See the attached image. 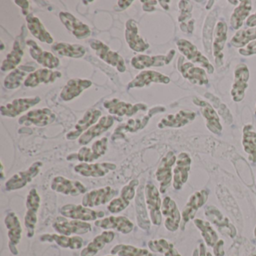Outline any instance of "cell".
Instances as JSON below:
<instances>
[{
	"mask_svg": "<svg viewBox=\"0 0 256 256\" xmlns=\"http://www.w3.org/2000/svg\"><path fill=\"white\" fill-rule=\"evenodd\" d=\"M41 204V197L36 188L30 190L26 197V212L24 216V224L28 238H34L38 222V212Z\"/></svg>",
	"mask_w": 256,
	"mask_h": 256,
	"instance_id": "cell-1",
	"label": "cell"
},
{
	"mask_svg": "<svg viewBox=\"0 0 256 256\" xmlns=\"http://www.w3.org/2000/svg\"><path fill=\"white\" fill-rule=\"evenodd\" d=\"M145 204L149 212L150 218L154 226H160L162 222L160 192L154 184H146L144 188Z\"/></svg>",
	"mask_w": 256,
	"mask_h": 256,
	"instance_id": "cell-2",
	"label": "cell"
},
{
	"mask_svg": "<svg viewBox=\"0 0 256 256\" xmlns=\"http://www.w3.org/2000/svg\"><path fill=\"white\" fill-rule=\"evenodd\" d=\"M60 211L61 215L66 218L83 222L96 221L101 218H104L106 216L104 211L95 210L83 205L74 204L64 205Z\"/></svg>",
	"mask_w": 256,
	"mask_h": 256,
	"instance_id": "cell-3",
	"label": "cell"
},
{
	"mask_svg": "<svg viewBox=\"0 0 256 256\" xmlns=\"http://www.w3.org/2000/svg\"><path fill=\"white\" fill-rule=\"evenodd\" d=\"M52 227L59 234L66 236L85 234L92 230V226L89 222L80 220H70L62 216L56 217Z\"/></svg>",
	"mask_w": 256,
	"mask_h": 256,
	"instance_id": "cell-4",
	"label": "cell"
},
{
	"mask_svg": "<svg viewBox=\"0 0 256 256\" xmlns=\"http://www.w3.org/2000/svg\"><path fill=\"white\" fill-rule=\"evenodd\" d=\"M108 138L103 137L92 144L91 148L83 146L79 150L77 154H71L67 157V160H78L82 162L90 163L98 160L100 157L106 154L108 150Z\"/></svg>",
	"mask_w": 256,
	"mask_h": 256,
	"instance_id": "cell-5",
	"label": "cell"
},
{
	"mask_svg": "<svg viewBox=\"0 0 256 256\" xmlns=\"http://www.w3.org/2000/svg\"><path fill=\"white\" fill-rule=\"evenodd\" d=\"M90 44L92 50H95L96 56L104 61L106 64L115 67L120 72H124L126 70L125 61L122 56L116 52L110 50L108 46L100 40H91Z\"/></svg>",
	"mask_w": 256,
	"mask_h": 256,
	"instance_id": "cell-6",
	"label": "cell"
},
{
	"mask_svg": "<svg viewBox=\"0 0 256 256\" xmlns=\"http://www.w3.org/2000/svg\"><path fill=\"white\" fill-rule=\"evenodd\" d=\"M176 161V156L172 151H169L160 162L156 172V178L160 184V192L162 194H164L172 184V167Z\"/></svg>",
	"mask_w": 256,
	"mask_h": 256,
	"instance_id": "cell-7",
	"label": "cell"
},
{
	"mask_svg": "<svg viewBox=\"0 0 256 256\" xmlns=\"http://www.w3.org/2000/svg\"><path fill=\"white\" fill-rule=\"evenodd\" d=\"M42 166V162L37 161L34 162L28 170L18 172L13 175L6 182V190L7 191L22 190L28 184L32 182V180L40 174V169Z\"/></svg>",
	"mask_w": 256,
	"mask_h": 256,
	"instance_id": "cell-8",
	"label": "cell"
},
{
	"mask_svg": "<svg viewBox=\"0 0 256 256\" xmlns=\"http://www.w3.org/2000/svg\"><path fill=\"white\" fill-rule=\"evenodd\" d=\"M139 186V181L134 179L127 185L124 186L120 191L119 197L114 198L109 203L108 210L110 214H118L126 209L130 202L134 199L136 194V188Z\"/></svg>",
	"mask_w": 256,
	"mask_h": 256,
	"instance_id": "cell-9",
	"label": "cell"
},
{
	"mask_svg": "<svg viewBox=\"0 0 256 256\" xmlns=\"http://www.w3.org/2000/svg\"><path fill=\"white\" fill-rule=\"evenodd\" d=\"M118 194V190L112 187L106 186L94 190L86 193L82 198V205L86 208H92L110 203L114 198Z\"/></svg>",
	"mask_w": 256,
	"mask_h": 256,
	"instance_id": "cell-10",
	"label": "cell"
},
{
	"mask_svg": "<svg viewBox=\"0 0 256 256\" xmlns=\"http://www.w3.org/2000/svg\"><path fill=\"white\" fill-rule=\"evenodd\" d=\"M50 188L56 192L73 197L86 192V186L80 181L72 180L62 176L54 178L50 184Z\"/></svg>",
	"mask_w": 256,
	"mask_h": 256,
	"instance_id": "cell-11",
	"label": "cell"
},
{
	"mask_svg": "<svg viewBox=\"0 0 256 256\" xmlns=\"http://www.w3.org/2000/svg\"><path fill=\"white\" fill-rule=\"evenodd\" d=\"M104 108L108 110L110 114L116 115L119 116H132L139 112H145L148 109L146 104L143 103H138L132 104L120 101L118 98H112L104 102Z\"/></svg>",
	"mask_w": 256,
	"mask_h": 256,
	"instance_id": "cell-12",
	"label": "cell"
},
{
	"mask_svg": "<svg viewBox=\"0 0 256 256\" xmlns=\"http://www.w3.org/2000/svg\"><path fill=\"white\" fill-rule=\"evenodd\" d=\"M5 224L6 228L8 229V248L10 252L14 256H18L19 253L17 246L20 244V240L22 238V223L20 218L18 216L17 214L14 212H10L5 218Z\"/></svg>",
	"mask_w": 256,
	"mask_h": 256,
	"instance_id": "cell-13",
	"label": "cell"
},
{
	"mask_svg": "<svg viewBox=\"0 0 256 256\" xmlns=\"http://www.w3.org/2000/svg\"><path fill=\"white\" fill-rule=\"evenodd\" d=\"M55 120H56V115L54 113H53L50 109L44 108L36 109L28 112L18 120V124L26 126L34 125L43 127L50 125L52 122H54Z\"/></svg>",
	"mask_w": 256,
	"mask_h": 256,
	"instance_id": "cell-14",
	"label": "cell"
},
{
	"mask_svg": "<svg viewBox=\"0 0 256 256\" xmlns=\"http://www.w3.org/2000/svg\"><path fill=\"white\" fill-rule=\"evenodd\" d=\"M178 68L182 77L187 79L190 83L203 86L208 84L209 82L204 70L194 66V64L191 62H186L182 56H180L178 60Z\"/></svg>",
	"mask_w": 256,
	"mask_h": 256,
	"instance_id": "cell-15",
	"label": "cell"
},
{
	"mask_svg": "<svg viewBox=\"0 0 256 256\" xmlns=\"http://www.w3.org/2000/svg\"><path fill=\"white\" fill-rule=\"evenodd\" d=\"M40 101L41 98L38 96L32 97V98H16L6 106H1L0 112L2 116L14 118L29 110L34 106H36Z\"/></svg>",
	"mask_w": 256,
	"mask_h": 256,
	"instance_id": "cell-16",
	"label": "cell"
},
{
	"mask_svg": "<svg viewBox=\"0 0 256 256\" xmlns=\"http://www.w3.org/2000/svg\"><path fill=\"white\" fill-rule=\"evenodd\" d=\"M116 164L112 162L89 163L82 162L74 166L76 173L85 178H102L112 170H116Z\"/></svg>",
	"mask_w": 256,
	"mask_h": 256,
	"instance_id": "cell-17",
	"label": "cell"
},
{
	"mask_svg": "<svg viewBox=\"0 0 256 256\" xmlns=\"http://www.w3.org/2000/svg\"><path fill=\"white\" fill-rule=\"evenodd\" d=\"M175 55V50H170L167 55L148 56L138 55L132 59L131 64L136 70H142L149 67H161L170 64Z\"/></svg>",
	"mask_w": 256,
	"mask_h": 256,
	"instance_id": "cell-18",
	"label": "cell"
},
{
	"mask_svg": "<svg viewBox=\"0 0 256 256\" xmlns=\"http://www.w3.org/2000/svg\"><path fill=\"white\" fill-rule=\"evenodd\" d=\"M176 46L180 52L188 60L194 64H199L200 66L206 68L209 74H212L214 68L209 60L198 50L197 48L186 40H180L176 42Z\"/></svg>",
	"mask_w": 256,
	"mask_h": 256,
	"instance_id": "cell-19",
	"label": "cell"
},
{
	"mask_svg": "<svg viewBox=\"0 0 256 256\" xmlns=\"http://www.w3.org/2000/svg\"><path fill=\"white\" fill-rule=\"evenodd\" d=\"M95 226L106 230H116L124 234L131 233L134 228L132 222L124 216H110L104 218H100L95 221Z\"/></svg>",
	"mask_w": 256,
	"mask_h": 256,
	"instance_id": "cell-20",
	"label": "cell"
},
{
	"mask_svg": "<svg viewBox=\"0 0 256 256\" xmlns=\"http://www.w3.org/2000/svg\"><path fill=\"white\" fill-rule=\"evenodd\" d=\"M204 214L208 220L218 228L221 233L228 235L230 238L236 236V230L234 226L230 222L229 218L224 216L215 206L210 205L206 206Z\"/></svg>",
	"mask_w": 256,
	"mask_h": 256,
	"instance_id": "cell-21",
	"label": "cell"
},
{
	"mask_svg": "<svg viewBox=\"0 0 256 256\" xmlns=\"http://www.w3.org/2000/svg\"><path fill=\"white\" fill-rule=\"evenodd\" d=\"M162 214L166 218L164 222L166 228L169 232H176L180 224V214L176 204L169 196L163 199L162 204Z\"/></svg>",
	"mask_w": 256,
	"mask_h": 256,
	"instance_id": "cell-22",
	"label": "cell"
},
{
	"mask_svg": "<svg viewBox=\"0 0 256 256\" xmlns=\"http://www.w3.org/2000/svg\"><path fill=\"white\" fill-rule=\"evenodd\" d=\"M208 196L209 194L206 190L197 192L191 196L188 203L186 204L185 208L182 210V222L180 223V228L182 230H184L186 224L188 221L194 220L198 210L206 203Z\"/></svg>",
	"mask_w": 256,
	"mask_h": 256,
	"instance_id": "cell-23",
	"label": "cell"
},
{
	"mask_svg": "<svg viewBox=\"0 0 256 256\" xmlns=\"http://www.w3.org/2000/svg\"><path fill=\"white\" fill-rule=\"evenodd\" d=\"M26 44L29 46L30 54L38 64L49 70H53L59 66L60 60L50 52L43 50L35 41L28 40H26Z\"/></svg>",
	"mask_w": 256,
	"mask_h": 256,
	"instance_id": "cell-24",
	"label": "cell"
},
{
	"mask_svg": "<svg viewBox=\"0 0 256 256\" xmlns=\"http://www.w3.org/2000/svg\"><path fill=\"white\" fill-rule=\"evenodd\" d=\"M250 72L246 66L244 64H239L235 68L234 82L230 91L232 98L234 102L242 101L245 96V90L248 86Z\"/></svg>",
	"mask_w": 256,
	"mask_h": 256,
	"instance_id": "cell-25",
	"label": "cell"
},
{
	"mask_svg": "<svg viewBox=\"0 0 256 256\" xmlns=\"http://www.w3.org/2000/svg\"><path fill=\"white\" fill-rule=\"evenodd\" d=\"M61 22L72 32L78 40H84L91 35V30L89 26L82 23L76 18L73 14L65 12H61L59 14Z\"/></svg>",
	"mask_w": 256,
	"mask_h": 256,
	"instance_id": "cell-26",
	"label": "cell"
},
{
	"mask_svg": "<svg viewBox=\"0 0 256 256\" xmlns=\"http://www.w3.org/2000/svg\"><path fill=\"white\" fill-rule=\"evenodd\" d=\"M191 158L186 152H181L178 156L176 167L174 169L173 186L179 190L186 182L191 166Z\"/></svg>",
	"mask_w": 256,
	"mask_h": 256,
	"instance_id": "cell-27",
	"label": "cell"
},
{
	"mask_svg": "<svg viewBox=\"0 0 256 256\" xmlns=\"http://www.w3.org/2000/svg\"><path fill=\"white\" fill-rule=\"evenodd\" d=\"M101 116V110L98 109H91L88 110L82 119L76 124L74 130L66 134V138L70 140H74L78 138L86 130H89L94 124H96Z\"/></svg>",
	"mask_w": 256,
	"mask_h": 256,
	"instance_id": "cell-28",
	"label": "cell"
},
{
	"mask_svg": "<svg viewBox=\"0 0 256 256\" xmlns=\"http://www.w3.org/2000/svg\"><path fill=\"white\" fill-rule=\"evenodd\" d=\"M114 122V118L112 115L102 116L96 124L86 130L78 138V144L82 146L88 144L95 138L98 137L109 130Z\"/></svg>",
	"mask_w": 256,
	"mask_h": 256,
	"instance_id": "cell-29",
	"label": "cell"
},
{
	"mask_svg": "<svg viewBox=\"0 0 256 256\" xmlns=\"http://www.w3.org/2000/svg\"><path fill=\"white\" fill-rule=\"evenodd\" d=\"M24 32H25V29H22V34L17 40L14 42L13 49L8 55H7L6 60H4L1 66V70L2 72H8L11 70H16V67L22 62V58L24 55V42L23 40Z\"/></svg>",
	"mask_w": 256,
	"mask_h": 256,
	"instance_id": "cell-30",
	"label": "cell"
},
{
	"mask_svg": "<svg viewBox=\"0 0 256 256\" xmlns=\"http://www.w3.org/2000/svg\"><path fill=\"white\" fill-rule=\"evenodd\" d=\"M166 110V108L162 107L154 108L150 110L148 114L145 115L142 118H137V119H131L127 121L126 124L119 126L115 130V136L121 134H125L127 132H136L138 130H143L146 124L149 122L150 119L154 116L155 114L160 113Z\"/></svg>",
	"mask_w": 256,
	"mask_h": 256,
	"instance_id": "cell-31",
	"label": "cell"
},
{
	"mask_svg": "<svg viewBox=\"0 0 256 256\" xmlns=\"http://www.w3.org/2000/svg\"><path fill=\"white\" fill-rule=\"evenodd\" d=\"M170 78L168 76L158 72L146 70L142 71L128 84V89L142 88L148 86L151 83L168 84Z\"/></svg>",
	"mask_w": 256,
	"mask_h": 256,
	"instance_id": "cell-32",
	"label": "cell"
},
{
	"mask_svg": "<svg viewBox=\"0 0 256 256\" xmlns=\"http://www.w3.org/2000/svg\"><path fill=\"white\" fill-rule=\"evenodd\" d=\"M42 242H54L59 246L70 250H80L84 246V241L79 236H66L58 234H46L40 236Z\"/></svg>",
	"mask_w": 256,
	"mask_h": 256,
	"instance_id": "cell-33",
	"label": "cell"
},
{
	"mask_svg": "<svg viewBox=\"0 0 256 256\" xmlns=\"http://www.w3.org/2000/svg\"><path fill=\"white\" fill-rule=\"evenodd\" d=\"M125 38L130 48L134 52H144L149 48V44L139 35L137 24L132 19L126 24Z\"/></svg>",
	"mask_w": 256,
	"mask_h": 256,
	"instance_id": "cell-34",
	"label": "cell"
},
{
	"mask_svg": "<svg viewBox=\"0 0 256 256\" xmlns=\"http://www.w3.org/2000/svg\"><path fill=\"white\" fill-rule=\"evenodd\" d=\"M61 77L62 74L60 72L52 71L48 68H40L28 74L24 80V86L34 88L41 84L53 83Z\"/></svg>",
	"mask_w": 256,
	"mask_h": 256,
	"instance_id": "cell-35",
	"label": "cell"
},
{
	"mask_svg": "<svg viewBox=\"0 0 256 256\" xmlns=\"http://www.w3.org/2000/svg\"><path fill=\"white\" fill-rule=\"evenodd\" d=\"M193 102L200 108L202 114L206 120V127L208 130L214 134H220L222 130V127L220 124V118L214 108L206 102L198 98H194Z\"/></svg>",
	"mask_w": 256,
	"mask_h": 256,
	"instance_id": "cell-36",
	"label": "cell"
},
{
	"mask_svg": "<svg viewBox=\"0 0 256 256\" xmlns=\"http://www.w3.org/2000/svg\"><path fill=\"white\" fill-rule=\"evenodd\" d=\"M115 238L113 230H104L102 233L97 235L85 248L80 252V256H95L98 252L104 248L107 244H110Z\"/></svg>",
	"mask_w": 256,
	"mask_h": 256,
	"instance_id": "cell-37",
	"label": "cell"
},
{
	"mask_svg": "<svg viewBox=\"0 0 256 256\" xmlns=\"http://www.w3.org/2000/svg\"><path fill=\"white\" fill-rule=\"evenodd\" d=\"M196 116V113L192 110H180L175 114H169L166 118L162 119L158 122V127L160 128H166V127L180 128L194 120Z\"/></svg>",
	"mask_w": 256,
	"mask_h": 256,
	"instance_id": "cell-38",
	"label": "cell"
},
{
	"mask_svg": "<svg viewBox=\"0 0 256 256\" xmlns=\"http://www.w3.org/2000/svg\"><path fill=\"white\" fill-rule=\"evenodd\" d=\"M92 86V82L84 79H72L62 88L60 98L64 101L68 102L80 96L83 91Z\"/></svg>",
	"mask_w": 256,
	"mask_h": 256,
	"instance_id": "cell-39",
	"label": "cell"
},
{
	"mask_svg": "<svg viewBox=\"0 0 256 256\" xmlns=\"http://www.w3.org/2000/svg\"><path fill=\"white\" fill-rule=\"evenodd\" d=\"M228 26L226 23L220 22L217 23L216 26L215 34L214 36V55L215 56L216 62L217 65H222V64L224 44L227 40Z\"/></svg>",
	"mask_w": 256,
	"mask_h": 256,
	"instance_id": "cell-40",
	"label": "cell"
},
{
	"mask_svg": "<svg viewBox=\"0 0 256 256\" xmlns=\"http://www.w3.org/2000/svg\"><path fill=\"white\" fill-rule=\"evenodd\" d=\"M26 20L28 29L35 38L42 42H46L48 44H53L54 42L53 37L48 32L47 30L44 28V25L38 18L35 17L34 14H29L26 17Z\"/></svg>",
	"mask_w": 256,
	"mask_h": 256,
	"instance_id": "cell-41",
	"label": "cell"
},
{
	"mask_svg": "<svg viewBox=\"0 0 256 256\" xmlns=\"http://www.w3.org/2000/svg\"><path fill=\"white\" fill-rule=\"evenodd\" d=\"M52 50L60 56L70 58H82L86 54V50L80 44H72L68 43H56L52 47Z\"/></svg>",
	"mask_w": 256,
	"mask_h": 256,
	"instance_id": "cell-42",
	"label": "cell"
},
{
	"mask_svg": "<svg viewBox=\"0 0 256 256\" xmlns=\"http://www.w3.org/2000/svg\"><path fill=\"white\" fill-rule=\"evenodd\" d=\"M242 145L244 150L248 155V160L256 162V132L253 131L252 125L246 126L244 128Z\"/></svg>",
	"mask_w": 256,
	"mask_h": 256,
	"instance_id": "cell-43",
	"label": "cell"
},
{
	"mask_svg": "<svg viewBox=\"0 0 256 256\" xmlns=\"http://www.w3.org/2000/svg\"><path fill=\"white\" fill-rule=\"evenodd\" d=\"M34 70L30 66H20L12 72L4 80V86L8 90H14L18 88L23 82L28 72Z\"/></svg>",
	"mask_w": 256,
	"mask_h": 256,
	"instance_id": "cell-44",
	"label": "cell"
},
{
	"mask_svg": "<svg viewBox=\"0 0 256 256\" xmlns=\"http://www.w3.org/2000/svg\"><path fill=\"white\" fill-rule=\"evenodd\" d=\"M110 252V254L118 256H154L146 248H138L128 244H116Z\"/></svg>",
	"mask_w": 256,
	"mask_h": 256,
	"instance_id": "cell-45",
	"label": "cell"
},
{
	"mask_svg": "<svg viewBox=\"0 0 256 256\" xmlns=\"http://www.w3.org/2000/svg\"><path fill=\"white\" fill-rule=\"evenodd\" d=\"M179 8L181 11L180 16L178 18V22L180 24L181 30L187 34H192L193 30L194 20H191L192 5L188 1H180Z\"/></svg>",
	"mask_w": 256,
	"mask_h": 256,
	"instance_id": "cell-46",
	"label": "cell"
},
{
	"mask_svg": "<svg viewBox=\"0 0 256 256\" xmlns=\"http://www.w3.org/2000/svg\"><path fill=\"white\" fill-rule=\"evenodd\" d=\"M252 10L251 1H240L239 6L236 7L230 18V25L234 30L242 26L244 20L248 17Z\"/></svg>",
	"mask_w": 256,
	"mask_h": 256,
	"instance_id": "cell-47",
	"label": "cell"
},
{
	"mask_svg": "<svg viewBox=\"0 0 256 256\" xmlns=\"http://www.w3.org/2000/svg\"><path fill=\"white\" fill-rule=\"evenodd\" d=\"M194 224L200 230L202 236L206 242V245L214 248L218 241V236L214 228L211 226L208 222L204 221L200 218H196L194 220Z\"/></svg>",
	"mask_w": 256,
	"mask_h": 256,
	"instance_id": "cell-48",
	"label": "cell"
},
{
	"mask_svg": "<svg viewBox=\"0 0 256 256\" xmlns=\"http://www.w3.org/2000/svg\"><path fill=\"white\" fill-rule=\"evenodd\" d=\"M148 247L154 252L161 253L164 256H181L174 246L166 239L154 240L148 242Z\"/></svg>",
	"mask_w": 256,
	"mask_h": 256,
	"instance_id": "cell-49",
	"label": "cell"
},
{
	"mask_svg": "<svg viewBox=\"0 0 256 256\" xmlns=\"http://www.w3.org/2000/svg\"><path fill=\"white\" fill-rule=\"evenodd\" d=\"M256 40V28L238 31L230 40V44L236 48H242Z\"/></svg>",
	"mask_w": 256,
	"mask_h": 256,
	"instance_id": "cell-50",
	"label": "cell"
},
{
	"mask_svg": "<svg viewBox=\"0 0 256 256\" xmlns=\"http://www.w3.org/2000/svg\"><path fill=\"white\" fill-rule=\"evenodd\" d=\"M206 98L210 100L211 102H214V106H215L216 108H217L218 110V113L226 119V120L228 121V120H232V116H230V113H229V110H228L227 108L224 104H223L222 103L220 102V100L218 98H216L215 96H212V95H206Z\"/></svg>",
	"mask_w": 256,
	"mask_h": 256,
	"instance_id": "cell-51",
	"label": "cell"
},
{
	"mask_svg": "<svg viewBox=\"0 0 256 256\" xmlns=\"http://www.w3.org/2000/svg\"><path fill=\"white\" fill-rule=\"evenodd\" d=\"M239 53L244 56H251V55L256 54V41L252 42L247 44L246 47L240 49Z\"/></svg>",
	"mask_w": 256,
	"mask_h": 256,
	"instance_id": "cell-52",
	"label": "cell"
},
{
	"mask_svg": "<svg viewBox=\"0 0 256 256\" xmlns=\"http://www.w3.org/2000/svg\"><path fill=\"white\" fill-rule=\"evenodd\" d=\"M224 241L222 240H218V242L214 246V253L215 256H224Z\"/></svg>",
	"mask_w": 256,
	"mask_h": 256,
	"instance_id": "cell-53",
	"label": "cell"
},
{
	"mask_svg": "<svg viewBox=\"0 0 256 256\" xmlns=\"http://www.w3.org/2000/svg\"><path fill=\"white\" fill-rule=\"evenodd\" d=\"M140 2H143V10L145 12H152L155 10L156 5H157V1H146V0H142Z\"/></svg>",
	"mask_w": 256,
	"mask_h": 256,
	"instance_id": "cell-54",
	"label": "cell"
},
{
	"mask_svg": "<svg viewBox=\"0 0 256 256\" xmlns=\"http://www.w3.org/2000/svg\"><path fill=\"white\" fill-rule=\"evenodd\" d=\"M14 2L16 4H17L18 6H19L22 7V10H23V14H24V16H28V10H29V6H30V2L29 1H26V0H24V1H14Z\"/></svg>",
	"mask_w": 256,
	"mask_h": 256,
	"instance_id": "cell-55",
	"label": "cell"
},
{
	"mask_svg": "<svg viewBox=\"0 0 256 256\" xmlns=\"http://www.w3.org/2000/svg\"><path fill=\"white\" fill-rule=\"evenodd\" d=\"M246 25L250 28L256 26V13L248 17V18L247 19Z\"/></svg>",
	"mask_w": 256,
	"mask_h": 256,
	"instance_id": "cell-56",
	"label": "cell"
},
{
	"mask_svg": "<svg viewBox=\"0 0 256 256\" xmlns=\"http://www.w3.org/2000/svg\"><path fill=\"white\" fill-rule=\"evenodd\" d=\"M132 2L133 1H118V6L121 10L124 11V10H126Z\"/></svg>",
	"mask_w": 256,
	"mask_h": 256,
	"instance_id": "cell-57",
	"label": "cell"
},
{
	"mask_svg": "<svg viewBox=\"0 0 256 256\" xmlns=\"http://www.w3.org/2000/svg\"><path fill=\"white\" fill-rule=\"evenodd\" d=\"M4 164H2V162L1 163V179H4Z\"/></svg>",
	"mask_w": 256,
	"mask_h": 256,
	"instance_id": "cell-58",
	"label": "cell"
},
{
	"mask_svg": "<svg viewBox=\"0 0 256 256\" xmlns=\"http://www.w3.org/2000/svg\"><path fill=\"white\" fill-rule=\"evenodd\" d=\"M206 256H212L210 252H208V254H206Z\"/></svg>",
	"mask_w": 256,
	"mask_h": 256,
	"instance_id": "cell-59",
	"label": "cell"
},
{
	"mask_svg": "<svg viewBox=\"0 0 256 256\" xmlns=\"http://www.w3.org/2000/svg\"><path fill=\"white\" fill-rule=\"evenodd\" d=\"M251 256H256V250L252 253V254Z\"/></svg>",
	"mask_w": 256,
	"mask_h": 256,
	"instance_id": "cell-60",
	"label": "cell"
},
{
	"mask_svg": "<svg viewBox=\"0 0 256 256\" xmlns=\"http://www.w3.org/2000/svg\"><path fill=\"white\" fill-rule=\"evenodd\" d=\"M254 236H256V228H254Z\"/></svg>",
	"mask_w": 256,
	"mask_h": 256,
	"instance_id": "cell-61",
	"label": "cell"
},
{
	"mask_svg": "<svg viewBox=\"0 0 256 256\" xmlns=\"http://www.w3.org/2000/svg\"><path fill=\"white\" fill-rule=\"evenodd\" d=\"M114 256V254H110V256Z\"/></svg>",
	"mask_w": 256,
	"mask_h": 256,
	"instance_id": "cell-62",
	"label": "cell"
},
{
	"mask_svg": "<svg viewBox=\"0 0 256 256\" xmlns=\"http://www.w3.org/2000/svg\"><path fill=\"white\" fill-rule=\"evenodd\" d=\"M254 114H256V112H254Z\"/></svg>",
	"mask_w": 256,
	"mask_h": 256,
	"instance_id": "cell-63",
	"label": "cell"
}]
</instances>
